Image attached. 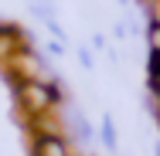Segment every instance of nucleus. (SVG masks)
<instances>
[{
  "instance_id": "obj_1",
  "label": "nucleus",
  "mask_w": 160,
  "mask_h": 156,
  "mask_svg": "<svg viewBox=\"0 0 160 156\" xmlns=\"http://www.w3.org/2000/svg\"><path fill=\"white\" fill-rule=\"evenodd\" d=\"M17 105L28 116H48L62 109V92L58 85H41V82H17Z\"/></svg>"
},
{
  "instance_id": "obj_2",
  "label": "nucleus",
  "mask_w": 160,
  "mask_h": 156,
  "mask_svg": "<svg viewBox=\"0 0 160 156\" xmlns=\"http://www.w3.org/2000/svg\"><path fill=\"white\" fill-rule=\"evenodd\" d=\"M7 68L14 71V78H17V82H41V85H55V71L48 68V61H44L34 48H21V51L7 61Z\"/></svg>"
},
{
  "instance_id": "obj_3",
  "label": "nucleus",
  "mask_w": 160,
  "mask_h": 156,
  "mask_svg": "<svg viewBox=\"0 0 160 156\" xmlns=\"http://www.w3.org/2000/svg\"><path fill=\"white\" fill-rule=\"evenodd\" d=\"M21 48H31L28 41H24V34L21 27H14V24H0V61L7 64Z\"/></svg>"
},
{
  "instance_id": "obj_4",
  "label": "nucleus",
  "mask_w": 160,
  "mask_h": 156,
  "mask_svg": "<svg viewBox=\"0 0 160 156\" xmlns=\"http://www.w3.org/2000/svg\"><path fill=\"white\" fill-rule=\"evenodd\" d=\"M34 156H72L65 136H34Z\"/></svg>"
},
{
  "instance_id": "obj_5",
  "label": "nucleus",
  "mask_w": 160,
  "mask_h": 156,
  "mask_svg": "<svg viewBox=\"0 0 160 156\" xmlns=\"http://www.w3.org/2000/svg\"><path fill=\"white\" fill-rule=\"evenodd\" d=\"M147 44H150V58H160V24H147Z\"/></svg>"
},
{
  "instance_id": "obj_6",
  "label": "nucleus",
  "mask_w": 160,
  "mask_h": 156,
  "mask_svg": "<svg viewBox=\"0 0 160 156\" xmlns=\"http://www.w3.org/2000/svg\"><path fill=\"white\" fill-rule=\"evenodd\" d=\"M102 139H106L109 149H116V129H112V119H109V116L102 119Z\"/></svg>"
},
{
  "instance_id": "obj_7",
  "label": "nucleus",
  "mask_w": 160,
  "mask_h": 156,
  "mask_svg": "<svg viewBox=\"0 0 160 156\" xmlns=\"http://www.w3.org/2000/svg\"><path fill=\"white\" fill-rule=\"evenodd\" d=\"M48 54H55V58H58V54H65L62 41H51V44H48Z\"/></svg>"
},
{
  "instance_id": "obj_8",
  "label": "nucleus",
  "mask_w": 160,
  "mask_h": 156,
  "mask_svg": "<svg viewBox=\"0 0 160 156\" xmlns=\"http://www.w3.org/2000/svg\"><path fill=\"white\" fill-rule=\"evenodd\" d=\"M92 44H96V51H106V37H102V34H96V37H92Z\"/></svg>"
},
{
  "instance_id": "obj_9",
  "label": "nucleus",
  "mask_w": 160,
  "mask_h": 156,
  "mask_svg": "<svg viewBox=\"0 0 160 156\" xmlns=\"http://www.w3.org/2000/svg\"><path fill=\"white\" fill-rule=\"evenodd\" d=\"M116 3H123V7H126V3H129V0H116Z\"/></svg>"
}]
</instances>
